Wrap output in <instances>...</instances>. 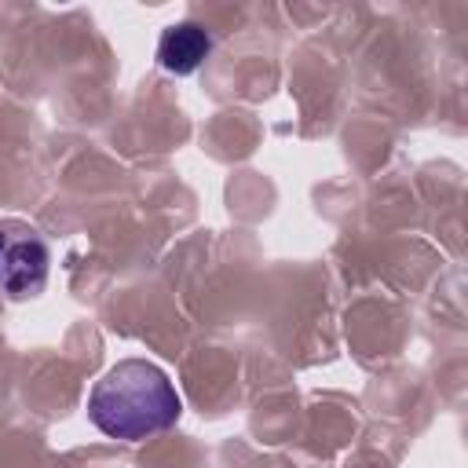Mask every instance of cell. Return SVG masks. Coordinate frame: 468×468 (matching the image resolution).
<instances>
[{
  "label": "cell",
  "instance_id": "obj_1",
  "mask_svg": "<svg viewBox=\"0 0 468 468\" xmlns=\"http://www.w3.org/2000/svg\"><path fill=\"white\" fill-rule=\"evenodd\" d=\"M183 413V399L168 373L146 358H121L110 366L91 395H88V420L124 442H143L150 435L168 431Z\"/></svg>",
  "mask_w": 468,
  "mask_h": 468
},
{
  "label": "cell",
  "instance_id": "obj_2",
  "mask_svg": "<svg viewBox=\"0 0 468 468\" xmlns=\"http://www.w3.org/2000/svg\"><path fill=\"white\" fill-rule=\"evenodd\" d=\"M48 241L40 238L37 227L22 219H4L0 223V292L11 300L37 296L48 282Z\"/></svg>",
  "mask_w": 468,
  "mask_h": 468
},
{
  "label": "cell",
  "instance_id": "obj_3",
  "mask_svg": "<svg viewBox=\"0 0 468 468\" xmlns=\"http://www.w3.org/2000/svg\"><path fill=\"white\" fill-rule=\"evenodd\" d=\"M208 51H212L208 29H201L197 22H179V26H168L157 40V66L176 77H186L208 58Z\"/></svg>",
  "mask_w": 468,
  "mask_h": 468
}]
</instances>
